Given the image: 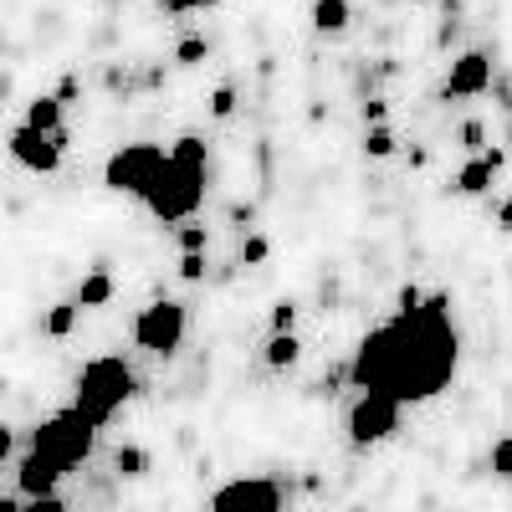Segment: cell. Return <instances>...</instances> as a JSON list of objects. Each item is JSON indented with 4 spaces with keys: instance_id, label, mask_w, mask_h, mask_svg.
Segmentation results:
<instances>
[{
    "instance_id": "obj_10",
    "label": "cell",
    "mask_w": 512,
    "mask_h": 512,
    "mask_svg": "<svg viewBox=\"0 0 512 512\" xmlns=\"http://www.w3.org/2000/svg\"><path fill=\"white\" fill-rule=\"evenodd\" d=\"M492 88V57L487 52H461L446 72V98H482Z\"/></svg>"
},
{
    "instance_id": "obj_29",
    "label": "cell",
    "mask_w": 512,
    "mask_h": 512,
    "mask_svg": "<svg viewBox=\"0 0 512 512\" xmlns=\"http://www.w3.org/2000/svg\"><path fill=\"white\" fill-rule=\"evenodd\" d=\"M180 277H185V282H200V277H205V251L180 256Z\"/></svg>"
},
{
    "instance_id": "obj_14",
    "label": "cell",
    "mask_w": 512,
    "mask_h": 512,
    "mask_svg": "<svg viewBox=\"0 0 512 512\" xmlns=\"http://www.w3.org/2000/svg\"><path fill=\"white\" fill-rule=\"evenodd\" d=\"M26 128H36V134H62V98L41 93L26 103Z\"/></svg>"
},
{
    "instance_id": "obj_24",
    "label": "cell",
    "mask_w": 512,
    "mask_h": 512,
    "mask_svg": "<svg viewBox=\"0 0 512 512\" xmlns=\"http://www.w3.org/2000/svg\"><path fill=\"white\" fill-rule=\"evenodd\" d=\"M210 113H216V118H231V113H236V88H231V82L210 93Z\"/></svg>"
},
{
    "instance_id": "obj_20",
    "label": "cell",
    "mask_w": 512,
    "mask_h": 512,
    "mask_svg": "<svg viewBox=\"0 0 512 512\" xmlns=\"http://www.w3.org/2000/svg\"><path fill=\"white\" fill-rule=\"evenodd\" d=\"M205 57H210V41H205V36H185L180 47H175V62H180V67H200Z\"/></svg>"
},
{
    "instance_id": "obj_25",
    "label": "cell",
    "mask_w": 512,
    "mask_h": 512,
    "mask_svg": "<svg viewBox=\"0 0 512 512\" xmlns=\"http://www.w3.org/2000/svg\"><path fill=\"white\" fill-rule=\"evenodd\" d=\"M159 6L169 16H190V11H210V6H221V0H159Z\"/></svg>"
},
{
    "instance_id": "obj_7",
    "label": "cell",
    "mask_w": 512,
    "mask_h": 512,
    "mask_svg": "<svg viewBox=\"0 0 512 512\" xmlns=\"http://www.w3.org/2000/svg\"><path fill=\"white\" fill-rule=\"evenodd\" d=\"M405 405L384 390H359V400L349 405V441L354 446H384L400 431Z\"/></svg>"
},
{
    "instance_id": "obj_21",
    "label": "cell",
    "mask_w": 512,
    "mask_h": 512,
    "mask_svg": "<svg viewBox=\"0 0 512 512\" xmlns=\"http://www.w3.org/2000/svg\"><path fill=\"white\" fill-rule=\"evenodd\" d=\"M492 477H502V482H512V436H497L492 441Z\"/></svg>"
},
{
    "instance_id": "obj_27",
    "label": "cell",
    "mask_w": 512,
    "mask_h": 512,
    "mask_svg": "<svg viewBox=\"0 0 512 512\" xmlns=\"http://www.w3.org/2000/svg\"><path fill=\"white\" fill-rule=\"evenodd\" d=\"M292 323H297V303H277L272 308V333H292Z\"/></svg>"
},
{
    "instance_id": "obj_1",
    "label": "cell",
    "mask_w": 512,
    "mask_h": 512,
    "mask_svg": "<svg viewBox=\"0 0 512 512\" xmlns=\"http://www.w3.org/2000/svg\"><path fill=\"white\" fill-rule=\"evenodd\" d=\"M456 364H461V333L451 323V297L425 292L420 308H400L390 323L359 338L349 379L354 390H384L400 405H425L456 379Z\"/></svg>"
},
{
    "instance_id": "obj_30",
    "label": "cell",
    "mask_w": 512,
    "mask_h": 512,
    "mask_svg": "<svg viewBox=\"0 0 512 512\" xmlns=\"http://www.w3.org/2000/svg\"><path fill=\"white\" fill-rule=\"evenodd\" d=\"M384 113H390V103H384V98H369V103H364V118H369V128H374V123H384Z\"/></svg>"
},
{
    "instance_id": "obj_17",
    "label": "cell",
    "mask_w": 512,
    "mask_h": 512,
    "mask_svg": "<svg viewBox=\"0 0 512 512\" xmlns=\"http://www.w3.org/2000/svg\"><path fill=\"white\" fill-rule=\"evenodd\" d=\"M77 318H82V308H77V303H57L47 318H41V328H47L52 338H67V333L77 328Z\"/></svg>"
},
{
    "instance_id": "obj_35",
    "label": "cell",
    "mask_w": 512,
    "mask_h": 512,
    "mask_svg": "<svg viewBox=\"0 0 512 512\" xmlns=\"http://www.w3.org/2000/svg\"><path fill=\"white\" fill-rule=\"evenodd\" d=\"M507 149H512V134H507Z\"/></svg>"
},
{
    "instance_id": "obj_11",
    "label": "cell",
    "mask_w": 512,
    "mask_h": 512,
    "mask_svg": "<svg viewBox=\"0 0 512 512\" xmlns=\"http://www.w3.org/2000/svg\"><path fill=\"white\" fill-rule=\"evenodd\" d=\"M57 482H62V472H57L47 456H36V451L21 456V466H16V492L21 497H52Z\"/></svg>"
},
{
    "instance_id": "obj_3",
    "label": "cell",
    "mask_w": 512,
    "mask_h": 512,
    "mask_svg": "<svg viewBox=\"0 0 512 512\" xmlns=\"http://www.w3.org/2000/svg\"><path fill=\"white\" fill-rule=\"evenodd\" d=\"M128 400H134V369H128L118 354H103L93 364H82L77 390H72V410L88 420L93 431H103Z\"/></svg>"
},
{
    "instance_id": "obj_4",
    "label": "cell",
    "mask_w": 512,
    "mask_h": 512,
    "mask_svg": "<svg viewBox=\"0 0 512 512\" xmlns=\"http://www.w3.org/2000/svg\"><path fill=\"white\" fill-rule=\"evenodd\" d=\"M93 441H98V431H93V425L67 405V410H57L52 420H41V425H36L31 451H36V456H47V461L57 466V472L67 477L72 466H82V461L93 456Z\"/></svg>"
},
{
    "instance_id": "obj_34",
    "label": "cell",
    "mask_w": 512,
    "mask_h": 512,
    "mask_svg": "<svg viewBox=\"0 0 512 512\" xmlns=\"http://www.w3.org/2000/svg\"><path fill=\"white\" fill-rule=\"evenodd\" d=\"M0 512H21V497H0Z\"/></svg>"
},
{
    "instance_id": "obj_5",
    "label": "cell",
    "mask_w": 512,
    "mask_h": 512,
    "mask_svg": "<svg viewBox=\"0 0 512 512\" xmlns=\"http://www.w3.org/2000/svg\"><path fill=\"white\" fill-rule=\"evenodd\" d=\"M164 159H169V149H159V144H123V149H113L108 164H103V185H108L113 195L144 200L149 185L159 180Z\"/></svg>"
},
{
    "instance_id": "obj_6",
    "label": "cell",
    "mask_w": 512,
    "mask_h": 512,
    "mask_svg": "<svg viewBox=\"0 0 512 512\" xmlns=\"http://www.w3.org/2000/svg\"><path fill=\"white\" fill-rule=\"evenodd\" d=\"M185 333H190V313H185V303H175V297H159V303H149L134 318V344L154 359H175Z\"/></svg>"
},
{
    "instance_id": "obj_13",
    "label": "cell",
    "mask_w": 512,
    "mask_h": 512,
    "mask_svg": "<svg viewBox=\"0 0 512 512\" xmlns=\"http://www.w3.org/2000/svg\"><path fill=\"white\" fill-rule=\"evenodd\" d=\"M308 21H313V31H323V36H344L349 21H354V6H349V0H313Z\"/></svg>"
},
{
    "instance_id": "obj_8",
    "label": "cell",
    "mask_w": 512,
    "mask_h": 512,
    "mask_svg": "<svg viewBox=\"0 0 512 512\" xmlns=\"http://www.w3.org/2000/svg\"><path fill=\"white\" fill-rule=\"evenodd\" d=\"M210 512H282V487L272 477H231L210 492Z\"/></svg>"
},
{
    "instance_id": "obj_33",
    "label": "cell",
    "mask_w": 512,
    "mask_h": 512,
    "mask_svg": "<svg viewBox=\"0 0 512 512\" xmlns=\"http://www.w3.org/2000/svg\"><path fill=\"white\" fill-rule=\"evenodd\" d=\"M497 231H507V236H512V200L497 210Z\"/></svg>"
},
{
    "instance_id": "obj_9",
    "label": "cell",
    "mask_w": 512,
    "mask_h": 512,
    "mask_svg": "<svg viewBox=\"0 0 512 512\" xmlns=\"http://www.w3.org/2000/svg\"><path fill=\"white\" fill-rule=\"evenodd\" d=\"M62 154H67V128H62V134H36V128L21 123L11 134V159L21 169H31V175H57Z\"/></svg>"
},
{
    "instance_id": "obj_16",
    "label": "cell",
    "mask_w": 512,
    "mask_h": 512,
    "mask_svg": "<svg viewBox=\"0 0 512 512\" xmlns=\"http://www.w3.org/2000/svg\"><path fill=\"white\" fill-rule=\"evenodd\" d=\"M108 297H113V277H108V272H88V277L77 282V297H72V303H77V308H103Z\"/></svg>"
},
{
    "instance_id": "obj_2",
    "label": "cell",
    "mask_w": 512,
    "mask_h": 512,
    "mask_svg": "<svg viewBox=\"0 0 512 512\" xmlns=\"http://www.w3.org/2000/svg\"><path fill=\"white\" fill-rule=\"evenodd\" d=\"M205 164H210L205 139L180 134L175 144H169V159H164V169H159V180H154L149 195H144L149 216H154L159 226H180V221H190L195 210H200V200H205Z\"/></svg>"
},
{
    "instance_id": "obj_18",
    "label": "cell",
    "mask_w": 512,
    "mask_h": 512,
    "mask_svg": "<svg viewBox=\"0 0 512 512\" xmlns=\"http://www.w3.org/2000/svg\"><path fill=\"white\" fill-rule=\"evenodd\" d=\"M113 466H118V477H144V472H149V451H139V446H118Z\"/></svg>"
},
{
    "instance_id": "obj_19",
    "label": "cell",
    "mask_w": 512,
    "mask_h": 512,
    "mask_svg": "<svg viewBox=\"0 0 512 512\" xmlns=\"http://www.w3.org/2000/svg\"><path fill=\"white\" fill-rule=\"evenodd\" d=\"M395 149H400V144H395V134H390L384 123H374L369 134H364V154H369V159H390Z\"/></svg>"
},
{
    "instance_id": "obj_22",
    "label": "cell",
    "mask_w": 512,
    "mask_h": 512,
    "mask_svg": "<svg viewBox=\"0 0 512 512\" xmlns=\"http://www.w3.org/2000/svg\"><path fill=\"white\" fill-rule=\"evenodd\" d=\"M267 256H272V241H267V236H256V231H251V236L241 241V262H246V267H262Z\"/></svg>"
},
{
    "instance_id": "obj_28",
    "label": "cell",
    "mask_w": 512,
    "mask_h": 512,
    "mask_svg": "<svg viewBox=\"0 0 512 512\" xmlns=\"http://www.w3.org/2000/svg\"><path fill=\"white\" fill-rule=\"evenodd\" d=\"M21 512H67V502H62L57 492H52V497H26Z\"/></svg>"
},
{
    "instance_id": "obj_23",
    "label": "cell",
    "mask_w": 512,
    "mask_h": 512,
    "mask_svg": "<svg viewBox=\"0 0 512 512\" xmlns=\"http://www.w3.org/2000/svg\"><path fill=\"white\" fill-rule=\"evenodd\" d=\"M482 144H487V123H482V118H466V123H461V149L482 154Z\"/></svg>"
},
{
    "instance_id": "obj_15",
    "label": "cell",
    "mask_w": 512,
    "mask_h": 512,
    "mask_svg": "<svg viewBox=\"0 0 512 512\" xmlns=\"http://www.w3.org/2000/svg\"><path fill=\"white\" fill-rule=\"evenodd\" d=\"M262 359H267V369H292L297 359H303V344H297V333H272Z\"/></svg>"
},
{
    "instance_id": "obj_31",
    "label": "cell",
    "mask_w": 512,
    "mask_h": 512,
    "mask_svg": "<svg viewBox=\"0 0 512 512\" xmlns=\"http://www.w3.org/2000/svg\"><path fill=\"white\" fill-rule=\"evenodd\" d=\"M420 303H425V292H420L415 282H410V287H400V308H420Z\"/></svg>"
},
{
    "instance_id": "obj_12",
    "label": "cell",
    "mask_w": 512,
    "mask_h": 512,
    "mask_svg": "<svg viewBox=\"0 0 512 512\" xmlns=\"http://www.w3.org/2000/svg\"><path fill=\"white\" fill-rule=\"evenodd\" d=\"M497 169H502V149L472 154L461 164V175H456V195H487V185L497 180Z\"/></svg>"
},
{
    "instance_id": "obj_32",
    "label": "cell",
    "mask_w": 512,
    "mask_h": 512,
    "mask_svg": "<svg viewBox=\"0 0 512 512\" xmlns=\"http://www.w3.org/2000/svg\"><path fill=\"white\" fill-rule=\"evenodd\" d=\"M11 446H16V431H11V425H0V461L11 456Z\"/></svg>"
},
{
    "instance_id": "obj_26",
    "label": "cell",
    "mask_w": 512,
    "mask_h": 512,
    "mask_svg": "<svg viewBox=\"0 0 512 512\" xmlns=\"http://www.w3.org/2000/svg\"><path fill=\"white\" fill-rule=\"evenodd\" d=\"M205 241H210V236H205V226H180V251H185V256L205 251Z\"/></svg>"
}]
</instances>
